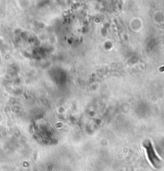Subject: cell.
I'll return each mask as SVG.
<instances>
[{
  "label": "cell",
  "mask_w": 164,
  "mask_h": 171,
  "mask_svg": "<svg viewBox=\"0 0 164 171\" xmlns=\"http://www.w3.org/2000/svg\"><path fill=\"white\" fill-rule=\"evenodd\" d=\"M143 147L146 150V153H147L148 160L150 162V164L152 165L154 167L159 168L161 165V160H160V158L158 157L156 152L154 150L152 142L150 141H149V140H147V141H145L143 142Z\"/></svg>",
  "instance_id": "cell-1"
}]
</instances>
